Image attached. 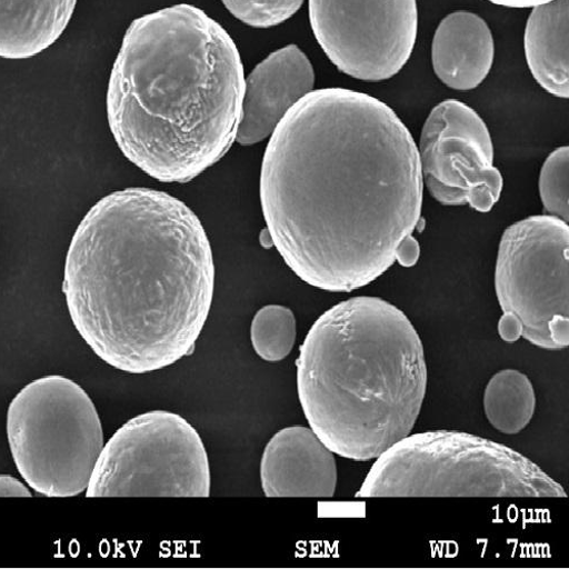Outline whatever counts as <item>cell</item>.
<instances>
[{
  "label": "cell",
  "instance_id": "cell-1",
  "mask_svg": "<svg viewBox=\"0 0 569 569\" xmlns=\"http://www.w3.org/2000/svg\"><path fill=\"white\" fill-rule=\"evenodd\" d=\"M423 181L409 129L370 94H306L270 136L260 174L267 232L284 263L321 291L385 274L421 221Z\"/></svg>",
  "mask_w": 569,
  "mask_h": 569
},
{
  "label": "cell",
  "instance_id": "cell-2",
  "mask_svg": "<svg viewBox=\"0 0 569 569\" xmlns=\"http://www.w3.org/2000/svg\"><path fill=\"white\" fill-rule=\"evenodd\" d=\"M214 283L211 243L196 212L168 193L130 187L100 200L80 221L63 295L93 353L141 375L194 350Z\"/></svg>",
  "mask_w": 569,
  "mask_h": 569
},
{
  "label": "cell",
  "instance_id": "cell-3",
  "mask_svg": "<svg viewBox=\"0 0 569 569\" xmlns=\"http://www.w3.org/2000/svg\"><path fill=\"white\" fill-rule=\"evenodd\" d=\"M246 73L230 34L203 10L177 4L129 26L107 94L122 154L168 183L194 180L231 149Z\"/></svg>",
  "mask_w": 569,
  "mask_h": 569
},
{
  "label": "cell",
  "instance_id": "cell-4",
  "mask_svg": "<svg viewBox=\"0 0 569 569\" xmlns=\"http://www.w3.org/2000/svg\"><path fill=\"white\" fill-rule=\"evenodd\" d=\"M297 365L310 429L336 455L377 459L413 430L429 370L416 328L390 302L357 297L330 308Z\"/></svg>",
  "mask_w": 569,
  "mask_h": 569
},
{
  "label": "cell",
  "instance_id": "cell-5",
  "mask_svg": "<svg viewBox=\"0 0 569 569\" xmlns=\"http://www.w3.org/2000/svg\"><path fill=\"white\" fill-rule=\"evenodd\" d=\"M357 498H566L536 462L455 431L409 436L377 458Z\"/></svg>",
  "mask_w": 569,
  "mask_h": 569
},
{
  "label": "cell",
  "instance_id": "cell-6",
  "mask_svg": "<svg viewBox=\"0 0 569 569\" xmlns=\"http://www.w3.org/2000/svg\"><path fill=\"white\" fill-rule=\"evenodd\" d=\"M7 433L17 469L37 493L71 498L86 492L104 447L101 417L72 379H34L11 401Z\"/></svg>",
  "mask_w": 569,
  "mask_h": 569
},
{
  "label": "cell",
  "instance_id": "cell-7",
  "mask_svg": "<svg viewBox=\"0 0 569 569\" xmlns=\"http://www.w3.org/2000/svg\"><path fill=\"white\" fill-rule=\"evenodd\" d=\"M569 228L535 216L506 229L496 266L501 340L557 351L569 346Z\"/></svg>",
  "mask_w": 569,
  "mask_h": 569
},
{
  "label": "cell",
  "instance_id": "cell-8",
  "mask_svg": "<svg viewBox=\"0 0 569 569\" xmlns=\"http://www.w3.org/2000/svg\"><path fill=\"white\" fill-rule=\"evenodd\" d=\"M211 470L201 436L183 417L152 410L127 421L94 466L87 498H208Z\"/></svg>",
  "mask_w": 569,
  "mask_h": 569
},
{
  "label": "cell",
  "instance_id": "cell-9",
  "mask_svg": "<svg viewBox=\"0 0 569 569\" xmlns=\"http://www.w3.org/2000/svg\"><path fill=\"white\" fill-rule=\"evenodd\" d=\"M309 20L328 60L369 82L397 76L418 33L417 0H309Z\"/></svg>",
  "mask_w": 569,
  "mask_h": 569
},
{
  "label": "cell",
  "instance_id": "cell-10",
  "mask_svg": "<svg viewBox=\"0 0 569 569\" xmlns=\"http://www.w3.org/2000/svg\"><path fill=\"white\" fill-rule=\"evenodd\" d=\"M418 152L422 181L442 206L487 213L498 203L503 179L490 130L476 110L457 100L438 104L425 121Z\"/></svg>",
  "mask_w": 569,
  "mask_h": 569
},
{
  "label": "cell",
  "instance_id": "cell-11",
  "mask_svg": "<svg viewBox=\"0 0 569 569\" xmlns=\"http://www.w3.org/2000/svg\"><path fill=\"white\" fill-rule=\"evenodd\" d=\"M315 70L297 44L269 54L246 78L236 141L252 147L269 138L281 119L315 87Z\"/></svg>",
  "mask_w": 569,
  "mask_h": 569
},
{
  "label": "cell",
  "instance_id": "cell-12",
  "mask_svg": "<svg viewBox=\"0 0 569 569\" xmlns=\"http://www.w3.org/2000/svg\"><path fill=\"white\" fill-rule=\"evenodd\" d=\"M338 465L311 429L287 427L268 442L261 459V486L268 498H331L338 488Z\"/></svg>",
  "mask_w": 569,
  "mask_h": 569
},
{
  "label": "cell",
  "instance_id": "cell-13",
  "mask_svg": "<svg viewBox=\"0 0 569 569\" xmlns=\"http://www.w3.org/2000/svg\"><path fill=\"white\" fill-rule=\"evenodd\" d=\"M495 61V39L480 16L458 11L446 17L432 41V66L447 87L458 91L478 88Z\"/></svg>",
  "mask_w": 569,
  "mask_h": 569
},
{
  "label": "cell",
  "instance_id": "cell-14",
  "mask_svg": "<svg viewBox=\"0 0 569 569\" xmlns=\"http://www.w3.org/2000/svg\"><path fill=\"white\" fill-rule=\"evenodd\" d=\"M78 0H0V58L27 60L66 31Z\"/></svg>",
  "mask_w": 569,
  "mask_h": 569
},
{
  "label": "cell",
  "instance_id": "cell-15",
  "mask_svg": "<svg viewBox=\"0 0 569 569\" xmlns=\"http://www.w3.org/2000/svg\"><path fill=\"white\" fill-rule=\"evenodd\" d=\"M525 50L536 81L558 99L569 97V0L532 8Z\"/></svg>",
  "mask_w": 569,
  "mask_h": 569
},
{
  "label": "cell",
  "instance_id": "cell-16",
  "mask_svg": "<svg viewBox=\"0 0 569 569\" xmlns=\"http://www.w3.org/2000/svg\"><path fill=\"white\" fill-rule=\"evenodd\" d=\"M483 407L490 425L498 432L506 436L523 432L537 410L531 379L517 369L498 371L486 388Z\"/></svg>",
  "mask_w": 569,
  "mask_h": 569
},
{
  "label": "cell",
  "instance_id": "cell-17",
  "mask_svg": "<svg viewBox=\"0 0 569 569\" xmlns=\"http://www.w3.org/2000/svg\"><path fill=\"white\" fill-rule=\"evenodd\" d=\"M251 342L257 355L268 362L287 359L297 342L295 312L283 306L261 308L251 323Z\"/></svg>",
  "mask_w": 569,
  "mask_h": 569
},
{
  "label": "cell",
  "instance_id": "cell-18",
  "mask_svg": "<svg viewBox=\"0 0 569 569\" xmlns=\"http://www.w3.org/2000/svg\"><path fill=\"white\" fill-rule=\"evenodd\" d=\"M568 169L569 149L553 151L541 169L539 180L540 198L547 216L568 223Z\"/></svg>",
  "mask_w": 569,
  "mask_h": 569
},
{
  "label": "cell",
  "instance_id": "cell-19",
  "mask_svg": "<svg viewBox=\"0 0 569 569\" xmlns=\"http://www.w3.org/2000/svg\"><path fill=\"white\" fill-rule=\"evenodd\" d=\"M237 20L256 29L280 26L295 17L305 0H221Z\"/></svg>",
  "mask_w": 569,
  "mask_h": 569
},
{
  "label": "cell",
  "instance_id": "cell-20",
  "mask_svg": "<svg viewBox=\"0 0 569 569\" xmlns=\"http://www.w3.org/2000/svg\"><path fill=\"white\" fill-rule=\"evenodd\" d=\"M30 490L11 476H0V498H31Z\"/></svg>",
  "mask_w": 569,
  "mask_h": 569
},
{
  "label": "cell",
  "instance_id": "cell-21",
  "mask_svg": "<svg viewBox=\"0 0 569 569\" xmlns=\"http://www.w3.org/2000/svg\"><path fill=\"white\" fill-rule=\"evenodd\" d=\"M420 254L419 243L413 236L405 242L399 251L397 262L403 267H412L417 263Z\"/></svg>",
  "mask_w": 569,
  "mask_h": 569
},
{
  "label": "cell",
  "instance_id": "cell-22",
  "mask_svg": "<svg viewBox=\"0 0 569 569\" xmlns=\"http://www.w3.org/2000/svg\"><path fill=\"white\" fill-rule=\"evenodd\" d=\"M487 2L509 9H531L551 2V0H487Z\"/></svg>",
  "mask_w": 569,
  "mask_h": 569
}]
</instances>
